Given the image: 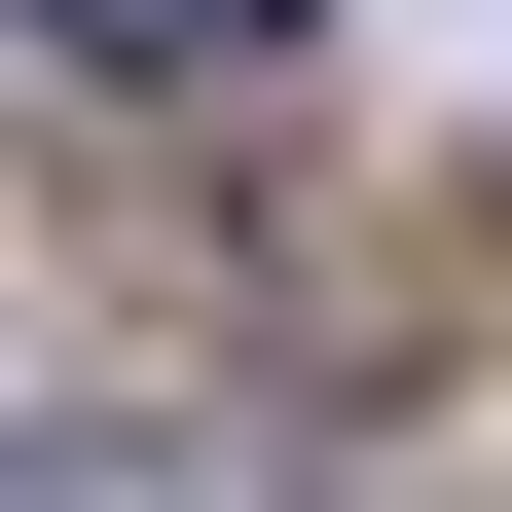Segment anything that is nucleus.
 <instances>
[{
  "mask_svg": "<svg viewBox=\"0 0 512 512\" xmlns=\"http://www.w3.org/2000/svg\"><path fill=\"white\" fill-rule=\"evenodd\" d=\"M37 37H74V74H256L293 0H37Z\"/></svg>",
  "mask_w": 512,
  "mask_h": 512,
  "instance_id": "obj_1",
  "label": "nucleus"
}]
</instances>
